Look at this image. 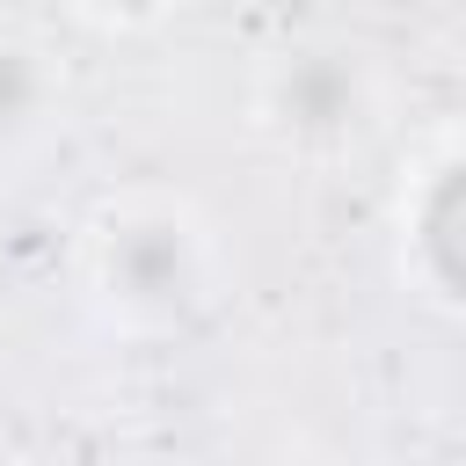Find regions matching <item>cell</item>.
<instances>
[{"label": "cell", "mask_w": 466, "mask_h": 466, "mask_svg": "<svg viewBox=\"0 0 466 466\" xmlns=\"http://www.w3.org/2000/svg\"><path fill=\"white\" fill-rule=\"evenodd\" d=\"M87 299L124 335H182L218 299V233L175 189L109 197L80 240Z\"/></svg>", "instance_id": "cell-1"}, {"label": "cell", "mask_w": 466, "mask_h": 466, "mask_svg": "<svg viewBox=\"0 0 466 466\" xmlns=\"http://www.w3.org/2000/svg\"><path fill=\"white\" fill-rule=\"evenodd\" d=\"M255 131L291 160H342L357 153L386 116L379 58L350 36H299L255 66L248 87Z\"/></svg>", "instance_id": "cell-2"}, {"label": "cell", "mask_w": 466, "mask_h": 466, "mask_svg": "<svg viewBox=\"0 0 466 466\" xmlns=\"http://www.w3.org/2000/svg\"><path fill=\"white\" fill-rule=\"evenodd\" d=\"M393 269L451 328H466V124L422 146L393 189Z\"/></svg>", "instance_id": "cell-3"}, {"label": "cell", "mask_w": 466, "mask_h": 466, "mask_svg": "<svg viewBox=\"0 0 466 466\" xmlns=\"http://www.w3.org/2000/svg\"><path fill=\"white\" fill-rule=\"evenodd\" d=\"M58 95H66L58 66L29 36H0V146L36 138L51 124V109H58Z\"/></svg>", "instance_id": "cell-4"}, {"label": "cell", "mask_w": 466, "mask_h": 466, "mask_svg": "<svg viewBox=\"0 0 466 466\" xmlns=\"http://www.w3.org/2000/svg\"><path fill=\"white\" fill-rule=\"evenodd\" d=\"M175 7H182V0H66V15H73L80 29H95V36H146V29H160Z\"/></svg>", "instance_id": "cell-5"}]
</instances>
